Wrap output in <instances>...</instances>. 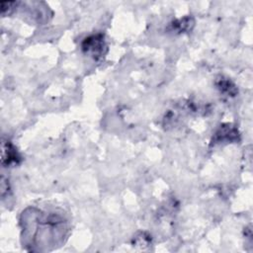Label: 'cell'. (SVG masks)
<instances>
[{
	"label": "cell",
	"mask_w": 253,
	"mask_h": 253,
	"mask_svg": "<svg viewBox=\"0 0 253 253\" xmlns=\"http://www.w3.org/2000/svg\"><path fill=\"white\" fill-rule=\"evenodd\" d=\"M81 46L85 53L90 54L95 59L103 57L107 51V45L102 34H96L85 38Z\"/></svg>",
	"instance_id": "obj_1"
},
{
	"label": "cell",
	"mask_w": 253,
	"mask_h": 253,
	"mask_svg": "<svg viewBox=\"0 0 253 253\" xmlns=\"http://www.w3.org/2000/svg\"><path fill=\"white\" fill-rule=\"evenodd\" d=\"M21 161V156L13 143L8 139H2L1 146V163L4 167L18 165Z\"/></svg>",
	"instance_id": "obj_2"
},
{
	"label": "cell",
	"mask_w": 253,
	"mask_h": 253,
	"mask_svg": "<svg viewBox=\"0 0 253 253\" xmlns=\"http://www.w3.org/2000/svg\"><path fill=\"white\" fill-rule=\"evenodd\" d=\"M239 133L238 130L231 125H221L215 131L211 143H221V142H233L238 140Z\"/></svg>",
	"instance_id": "obj_3"
},
{
	"label": "cell",
	"mask_w": 253,
	"mask_h": 253,
	"mask_svg": "<svg viewBox=\"0 0 253 253\" xmlns=\"http://www.w3.org/2000/svg\"><path fill=\"white\" fill-rule=\"evenodd\" d=\"M215 86L220 91V93L226 96H235L238 92L236 86L233 82H231L228 78L225 77H218L215 80Z\"/></svg>",
	"instance_id": "obj_4"
},
{
	"label": "cell",
	"mask_w": 253,
	"mask_h": 253,
	"mask_svg": "<svg viewBox=\"0 0 253 253\" xmlns=\"http://www.w3.org/2000/svg\"><path fill=\"white\" fill-rule=\"evenodd\" d=\"M194 26V20L191 17H184L182 19L172 22L169 26V30L173 33H185L190 31Z\"/></svg>",
	"instance_id": "obj_5"
},
{
	"label": "cell",
	"mask_w": 253,
	"mask_h": 253,
	"mask_svg": "<svg viewBox=\"0 0 253 253\" xmlns=\"http://www.w3.org/2000/svg\"><path fill=\"white\" fill-rule=\"evenodd\" d=\"M13 5H16V2H1V13H2V15L9 14Z\"/></svg>",
	"instance_id": "obj_6"
}]
</instances>
